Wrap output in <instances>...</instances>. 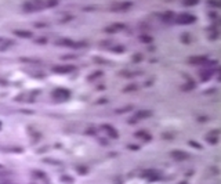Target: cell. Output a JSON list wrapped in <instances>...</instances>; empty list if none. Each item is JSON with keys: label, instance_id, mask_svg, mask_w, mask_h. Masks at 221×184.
Here are the masks:
<instances>
[{"label": "cell", "instance_id": "obj_11", "mask_svg": "<svg viewBox=\"0 0 221 184\" xmlns=\"http://www.w3.org/2000/svg\"><path fill=\"white\" fill-rule=\"evenodd\" d=\"M199 1L200 0H182V4H184L185 7H192V6H196Z\"/></svg>", "mask_w": 221, "mask_h": 184}, {"label": "cell", "instance_id": "obj_13", "mask_svg": "<svg viewBox=\"0 0 221 184\" xmlns=\"http://www.w3.org/2000/svg\"><path fill=\"white\" fill-rule=\"evenodd\" d=\"M200 76H202V80H207L209 78H211V71H205L200 73Z\"/></svg>", "mask_w": 221, "mask_h": 184}, {"label": "cell", "instance_id": "obj_16", "mask_svg": "<svg viewBox=\"0 0 221 184\" xmlns=\"http://www.w3.org/2000/svg\"><path fill=\"white\" fill-rule=\"evenodd\" d=\"M140 40H141V42H144V43H151V42H152V37L151 36H146V35H143V36L140 37Z\"/></svg>", "mask_w": 221, "mask_h": 184}, {"label": "cell", "instance_id": "obj_7", "mask_svg": "<svg viewBox=\"0 0 221 184\" xmlns=\"http://www.w3.org/2000/svg\"><path fill=\"white\" fill-rule=\"evenodd\" d=\"M188 61L191 64H205L207 62V57L206 55H193V57H189Z\"/></svg>", "mask_w": 221, "mask_h": 184}, {"label": "cell", "instance_id": "obj_8", "mask_svg": "<svg viewBox=\"0 0 221 184\" xmlns=\"http://www.w3.org/2000/svg\"><path fill=\"white\" fill-rule=\"evenodd\" d=\"M14 33L17 35V36L25 37V39H31V37L33 36V33H32V32H29V31H21V29H15Z\"/></svg>", "mask_w": 221, "mask_h": 184}, {"label": "cell", "instance_id": "obj_21", "mask_svg": "<svg viewBox=\"0 0 221 184\" xmlns=\"http://www.w3.org/2000/svg\"><path fill=\"white\" fill-rule=\"evenodd\" d=\"M209 17H211V19H217V14H216V13H213V11H211V13H209Z\"/></svg>", "mask_w": 221, "mask_h": 184}, {"label": "cell", "instance_id": "obj_14", "mask_svg": "<svg viewBox=\"0 0 221 184\" xmlns=\"http://www.w3.org/2000/svg\"><path fill=\"white\" fill-rule=\"evenodd\" d=\"M55 6H58V0H49L46 4V7H49V8H53Z\"/></svg>", "mask_w": 221, "mask_h": 184}, {"label": "cell", "instance_id": "obj_12", "mask_svg": "<svg viewBox=\"0 0 221 184\" xmlns=\"http://www.w3.org/2000/svg\"><path fill=\"white\" fill-rule=\"evenodd\" d=\"M152 115V112L151 111H140V112H137V118H140V119H141V118H148V116H151Z\"/></svg>", "mask_w": 221, "mask_h": 184}, {"label": "cell", "instance_id": "obj_15", "mask_svg": "<svg viewBox=\"0 0 221 184\" xmlns=\"http://www.w3.org/2000/svg\"><path fill=\"white\" fill-rule=\"evenodd\" d=\"M181 40H182V43H189V42H191V36H189L188 33H182Z\"/></svg>", "mask_w": 221, "mask_h": 184}, {"label": "cell", "instance_id": "obj_2", "mask_svg": "<svg viewBox=\"0 0 221 184\" xmlns=\"http://www.w3.org/2000/svg\"><path fill=\"white\" fill-rule=\"evenodd\" d=\"M196 21V17L193 14H188V13H181V14L175 15L174 22L178 25H191Z\"/></svg>", "mask_w": 221, "mask_h": 184}, {"label": "cell", "instance_id": "obj_5", "mask_svg": "<svg viewBox=\"0 0 221 184\" xmlns=\"http://www.w3.org/2000/svg\"><path fill=\"white\" fill-rule=\"evenodd\" d=\"M126 28L125 24H122V22H116V24H112V25L107 26L105 28V32L107 33H115V32H119V31H123Z\"/></svg>", "mask_w": 221, "mask_h": 184}, {"label": "cell", "instance_id": "obj_20", "mask_svg": "<svg viewBox=\"0 0 221 184\" xmlns=\"http://www.w3.org/2000/svg\"><path fill=\"white\" fill-rule=\"evenodd\" d=\"M137 89V86L136 85H131V86H128V87H126L125 89V91H130V90H136Z\"/></svg>", "mask_w": 221, "mask_h": 184}, {"label": "cell", "instance_id": "obj_3", "mask_svg": "<svg viewBox=\"0 0 221 184\" xmlns=\"http://www.w3.org/2000/svg\"><path fill=\"white\" fill-rule=\"evenodd\" d=\"M133 7L131 1H123V3H118L110 7V11H127Z\"/></svg>", "mask_w": 221, "mask_h": 184}, {"label": "cell", "instance_id": "obj_6", "mask_svg": "<svg viewBox=\"0 0 221 184\" xmlns=\"http://www.w3.org/2000/svg\"><path fill=\"white\" fill-rule=\"evenodd\" d=\"M69 94H71V91L66 90V89H57V90L53 91V96L57 98H61V100H65V98L69 97Z\"/></svg>", "mask_w": 221, "mask_h": 184}, {"label": "cell", "instance_id": "obj_1", "mask_svg": "<svg viewBox=\"0 0 221 184\" xmlns=\"http://www.w3.org/2000/svg\"><path fill=\"white\" fill-rule=\"evenodd\" d=\"M43 8H46V4L42 0H26L22 4V11H25V13H35V11H40Z\"/></svg>", "mask_w": 221, "mask_h": 184}, {"label": "cell", "instance_id": "obj_19", "mask_svg": "<svg viewBox=\"0 0 221 184\" xmlns=\"http://www.w3.org/2000/svg\"><path fill=\"white\" fill-rule=\"evenodd\" d=\"M112 50H113L115 53H123V50H125V47H123V46H118V47H113Z\"/></svg>", "mask_w": 221, "mask_h": 184}, {"label": "cell", "instance_id": "obj_17", "mask_svg": "<svg viewBox=\"0 0 221 184\" xmlns=\"http://www.w3.org/2000/svg\"><path fill=\"white\" fill-rule=\"evenodd\" d=\"M141 60H143V55L140 54V53H137V54L133 55V61H134V62H140Z\"/></svg>", "mask_w": 221, "mask_h": 184}, {"label": "cell", "instance_id": "obj_9", "mask_svg": "<svg viewBox=\"0 0 221 184\" xmlns=\"http://www.w3.org/2000/svg\"><path fill=\"white\" fill-rule=\"evenodd\" d=\"M174 18H175V14L173 13V11H166V13L162 14V19H163V22H171V21H174Z\"/></svg>", "mask_w": 221, "mask_h": 184}, {"label": "cell", "instance_id": "obj_4", "mask_svg": "<svg viewBox=\"0 0 221 184\" xmlns=\"http://www.w3.org/2000/svg\"><path fill=\"white\" fill-rule=\"evenodd\" d=\"M75 67L73 65H58V67H54L53 71L57 73H69L72 71H75Z\"/></svg>", "mask_w": 221, "mask_h": 184}, {"label": "cell", "instance_id": "obj_10", "mask_svg": "<svg viewBox=\"0 0 221 184\" xmlns=\"http://www.w3.org/2000/svg\"><path fill=\"white\" fill-rule=\"evenodd\" d=\"M209 7H213V8H220L221 7V3L218 0H207L206 1Z\"/></svg>", "mask_w": 221, "mask_h": 184}, {"label": "cell", "instance_id": "obj_18", "mask_svg": "<svg viewBox=\"0 0 221 184\" xmlns=\"http://www.w3.org/2000/svg\"><path fill=\"white\" fill-rule=\"evenodd\" d=\"M102 75V72H100V71H97V72H94L91 76H89V80H94L96 78H98V76Z\"/></svg>", "mask_w": 221, "mask_h": 184}]
</instances>
